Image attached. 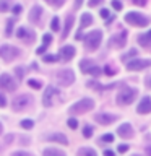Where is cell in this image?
Here are the masks:
<instances>
[{"label":"cell","instance_id":"35","mask_svg":"<svg viewBox=\"0 0 151 156\" xmlns=\"http://www.w3.org/2000/svg\"><path fill=\"white\" fill-rule=\"evenodd\" d=\"M112 7H114V10L119 12V10H122V3L119 2V0H112Z\"/></svg>","mask_w":151,"mask_h":156},{"label":"cell","instance_id":"37","mask_svg":"<svg viewBox=\"0 0 151 156\" xmlns=\"http://www.w3.org/2000/svg\"><path fill=\"white\" fill-rule=\"evenodd\" d=\"M135 55H136V51H135V49H132V51H130L128 54H125V55L122 57V58H124V60H127V58H130V57H135Z\"/></svg>","mask_w":151,"mask_h":156},{"label":"cell","instance_id":"30","mask_svg":"<svg viewBox=\"0 0 151 156\" xmlns=\"http://www.w3.org/2000/svg\"><path fill=\"white\" fill-rule=\"evenodd\" d=\"M13 31V20H8L7 21V36H10Z\"/></svg>","mask_w":151,"mask_h":156},{"label":"cell","instance_id":"36","mask_svg":"<svg viewBox=\"0 0 151 156\" xmlns=\"http://www.w3.org/2000/svg\"><path fill=\"white\" fill-rule=\"evenodd\" d=\"M68 127H70V129H76V127H78L76 119H68Z\"/></svg>","mask_w":151,"mask_h":156},{"label":"cell","instance_id":"38","mask_svg":"<svg viewBox=\"0 0 151 156\" xmlns=\"http://www.w3.org/2000/svg\"><path fill=\"white\" fill-rule=\"evenodd\" d=\"M12 156H33L31 153H26V151H15Z\"/></svg>","mask_w":151,"mask_h":156},{"label":"cell","instance_id":"8","mask_svg":"<svg viewBox=\"0 0 151 156\" xmlns=\"http://www.w3.org/2000/svg\"><path fill=\"white\" fill-rule=\"evenodd\" d=\"M80 70H81L83 73H90V75H94V76H99V73H101L99 67L94 65L91 60H81Z\"/></svg>","mask_w":151,"mask_h":156},{"label":"cell","instance_id":"25","mask_svg":"<svg viewBox=\"0 0 151 156\" xmlns=\"http://www.w3.org/2000/svg\"><path fill=\"white\" fill-rule=\"evenodd\" d=\"M51 28H52V31H58V29H60V21H58V18H57V16H54V18H52Z\"/></svg>","mask_w":151,"mask_h":156},{"label":"cell","instance_id":"14","mask_svg":"<svg viewBox=\"0 0 151 156\" xmlns=\"http://www.w3.org/2000/svg\"><path fill=\"white\" fill-rule=\"evenodd\" d=\"M117 133H119L122 138H132V136H133V130H132L130 124H122L119 127V130H117Z\"/></svg>","mask_w":151,"mask_h":156},{"label":"cell","instance_id":"48","mask_svg":"<svg viewBox=\"0 0 151 156\" xmlns=\"http://www.w3.org/2000/svg\"><path fill=\"white\" fill-rule=\"evenodd\" d=\"M16 73H18V76L21 78L23 76V68H16Z\"/></svg>","mask_w":151,"mask_h":156},{"label":"cell","instance_id":"27","mask_svg":"<svg viewBox=\"0 0 151 156\" xmlns=\"http://www.w3.org/2000/svg\"><path fill=\"white\" fill-rule=\"evenodd\" d=\"M46 2H47L49 5H52V7L58 8V7H62V5H63V2H65V0H46Z\"/></svg>","mask_w":151,"mask_h":156},{"label":"cell","instance_id":"49","mask_svg":"<svg viewBox=\"0 0 151 156\" xmlns=\"http://www.w3.org/2000/svg\"><path fill=\"white\" fill-rule=\"evenodd\" d=\"M81 3H83V0H76V2H75V7H76V8H80V7H81Z\"/></svg>","mask_w":151,"mask_h":156},{"label":"cell","instance_id":"29","mask_svg":"<svg viewBox=\"0 0 151 156\" xmlns=\"http://www.w3.org/2000/svg\"><path fill=\"white\" fill-rule=\"evenodd\" d=\"M7 10H8V2H7V0H0V12H7Z\"/></svg>","mask_w":151,"mask_h":156},{"label":"cell","instance_id":"20","mask_svg":"<svg viewBox=\"0 0 151 156\" xmlns=\"http://www.w3.org/2000/svg\"><path fill=\"white\" fill-rule=\"evenodd\" d=\"M73 21H75V16H73V15H68L67 20H65V28H63V33H62V37L63 39L68 36V33H70V29L73 26Z\"/></svg>","mask_w":151,"mask_h":156},{"label":"cell","instance_id":"43","mask_svg":"<svg viewBox=\"0 0 151 156\" xmlns=\"http://www.w3.org/2000/svg\"><path fill=\"white\" fill-rule=\"evenodd\" d=\"M125 151H128V145H120L119 146V153H125Z\"/></svg>","mask_w":151,"mask_h":156},{"label":"cell","instance_id":"12","mask_svg":"<svg viewBox=\"0 0 151 156\" xmlns=\"http://www.w3.org/2000/svg\"><path fill=\"white\" fill-rule=\"evenodd\" d=\"M136 112L138 114H148V112H151V98L149 96H145L140 101L138 107H136Z\"/></svg>","mask_w":151,"mask_h":156},{"label":"cell","instance_id":"17","mask_svg":"<svg viewBox=\"0 0 151 156\" xmlns=\"http://www.w3.org/2000/svg\"><path fill=\"white\" fill-rule=\"evenodd\" d=\"M125 42H127V33L125 31H122L119 36H114L111 39V46H114V47H122Z\"/></svg>","mask_w":151,"mask_h":156},{"label":"cell","instance_id":"18","mask_svg":"<svg viewBox=\"0 0 151 156\" xmlns=\"http://www.w3.org/2000/svg\"><path fill=\"white\" fill-rule=\"evenodd\" d=\"M41 15H42V8L39 7V5H34V7L31 8V12H29V21L37 23L39 18H41Z\"/></svg>","mask_w":151,"mask_h":156},{"label":"cell","instance_id":"34","mask_svg":"<svg viewBox=\"0 0 151 156\" xmlns=\"http://www.w3.org/2000/svg\"><path fill=\"white\" fill-rule=\"evenodd\" d=\"M28 85H29V86H33V88H41V86H42V83L34 81V80H28Z\"/></svg>","mask_w":151,"mask_h":156},{"label":"cell","instance_id":"51","mask_svg":"<svg viewBox=\"0 0 151 156\" xmlns=\"http://www.w3.org/2000/svg\"><path fill=\"white\" fill-rule=\"evenodd\" d=\"M146 85H148V86H151V78H149L148 81H146Z\"/></svg>","mask_w":151,"mask_h":156},{"label":"cell","instance_id":"1","mask_svg":"<svg viewBox=\"0 0 151 156\" xmlns=\"http://www.w3.org/2000/svg\"><path fill=\"white\" fill-rule=\"evenodd\" d=\"M101 41H102V33L97 31V29L88 33L85 36V46H86L88 51H96V49L99 47Z\"/></svg>","mask_w":151,"mask_h":156},{"label":"cell","instance_id":"45","mask_svg":"<svg viewBox=\"0 0 151 156\" xmlns=\"http://www.w3.org/2000/svg\"><path fill=\"white\" fill-rule=\"evenodd\" d=\"M106 73H107V75H114V73H115V70H112L111 67H106Z\"/></svg>","mask_w":151,"mask_h":156},{"label":"cell","instance_id":"11","mask_svg":"<svg viewBox=\"0 0 151 156\" xmlns=\"http://www.w3.org/2000/svg\"><path fill=\"white\" fill-rule=\"evenodd\" d=\"M57 88H54V86H47L46 88V91H44V96H42V104L46 106V107H49V106H52L54 104V96L57 94Z\"/></svg>","mask_w":151,"mask_h":156},{"label":"cell","instance_id":"53","mask_svg":"<svg viewBox=\"0 0 151 156\" xmlns=\"http://www.w3.org/2000/svg\"><path fill=\"white\" fill-rule=\"evenodd\" d=\"M135 156H138V154H135Z\"/></svg>","mask_w":151,"mask_h":156},{"label":"cell","instance_id":"21","mask_svg":"<svg viewBox=\"0 0 151 156\" xmlns=\"http://www.w3.org/2000/svg\"><path fill=\"white\" fill-rule=\"evenodd\" d=\"M138 44L140 46H143V47H149L151 46V31L149 33H146V34H141V36H138Z\"/></svg>","mask_w":151,"mask_h":156},{"label":"cell","instance_id":"2","mask_svg":"<svg viewBox=\"0 0 151 156\" xmlns=\"http://www.w3.org/2000/svg\"><path fill=\"white\" fill-rule=\"evenodd\" d=\"M125 21L128 24H133V26L143 28V26H148L149 24V18H146L141 13H136V12H128L125 15Z\"/></svg>","mask_w":151,"mask_h":156},{"label":"cell","instance_id":"28","mask_svg":"<svg viewBox=\"0 0 151 156\" xmlns=\"http://www.w3.org/2000/svg\"><path fill=\"white\" fill-rule=\"evenodd\" d=\"M33 120H21V127L23 129H33Z\"/></svg>","mask_w":151,"mask_h":156},{"label":"cell","instance_id":"50","mask_svg":"<svg viewBox=\"0 0 151 156\" xmlns=\"http://www.w3.org/2000/svg\"><path fill=\"white\" fill-rule=\"evenodd\" d=\"M146 153H148V156H151V146H148V148H146Z\"/></svg>","mask_w":151,"mask_h":156},{"label":"cell","instance_id":"6","mask_svg":"<svg viewBox=\"0 0 151 156\" xmlns=\"http://www.w3.org/2000/svg\"><path fill=\"white\" fill-rule=\"evenodd\" d=\"M57 81L60 83L62 86H70L73 81H75V73H73L70 68H65V70H60L57 73Z\"/></svg>","mask_w":151,"mask_h":156},{"label":"cell","instance_id":"16","mask_svg":"<svg viewBox=\"0 0 151 156\" xmlns=\"http://www.w3.org/2000/svg\"><path fill=\"white\" fill-rule=\"evenodd\" d=\"M16 36H18L19 39H23V41H26V42H33V41H34L33 31H28L26 28H19L18 31H16Z\"/></svg>","mask_w":151,"mask_h":156},{"label":"cell","instance_id":"9","mask_svg":"<svg viewBox=\"0 0 151 156\" xmlns=\"http://www.w3.org/2000/svg\"><path fill=\"white\" fill-rule=\"evenodd\" d=\"M33 101V98L31 96H26V94H23V96H18V98H15L13 99V111H23L24 107H28V104Z\"/></svg>","mask_w":151,"mask_h":156},{"label":"cell","instance_id":"39","mask_svg":"<svg viewBox=\"0 0 151 156\" xmlns=\"http://www.w3.org/2000/svg\"><path fill=\"white\" fill-rule=\"evenodd\" d=\"M5 106H7V98L0 93V107H5Z\"/></svg>","mask_w":151,"mask_h":156},{"label":"cell","instance_id":"13","mask_svg":"<svg viewBox=\"0 0 151 156\" xmlns=\"http://www.w3.org/2000/svg\"><path fill=\"white\" fill-rule=\"evenodd\" d=\"M94 119H96L97 124H101V125H109V124L117 120V117L112 115V114H97Z\"/></svg>","mask_w":151,"mask_h":156},{"label":"cell","instance_id":"42","mask_svg":"<svg viewBox=\"0 0 151 156\" xmlns=\"http://www.w3.org/2000/svg\"><path fill=\"white\" fill-rule=\"evenodd\" d=\"M13 13H15V15H19V13H21V5H15V7H13Z\"/></svg>","mask_w":151,"mask_h":156},{"label":"cell","instance_id":"26","mask_svg":"<svg viewBox=\"0 0 151 156\" xmlns=\"http://www.w3.org/2000/svg\"><path fill=\"white\" fill-rule=\"evenodd\" d=\"M83 136H85V138H91L93 136V127L86 125L85 129H83Z\"/></svg>","mask_w":151,"mask_h":156},{"label":"cell","instance_id":"19","mask_svg":"<svg viewBox=\"0 0 151 156\" xmlns=\"http://www.w3.org/2000/svg\"><path fill=\"white\" fill-rule=\"evenodd\" d=\"M49 141H55V143H62V145H68V138L63 133H51L47 135Z\"/></svg>","mask_w":151,"mask_h":156},{"label":"cell","instance_id":"31","mask_svg":"<svg viewBox=\"0 0 151 156\" xmlns=\"http://www.w3.org/2000/svg\"><path fill=\"white\" fill-rule=\"evenodd\" d=\"M58 55H44V62H57Z\"/></svg>","mask_w":151,"mask_h":156},{"label":"cell","instance_id":"22","mask_svg":"<svg viewBox=\"0 0 151 156\" xmlns=\"http://www.w3.org/2000/svg\"><path fill=\"white\" fill-rule=\"evenodd\" d=\"M93 23V16L90 13H83V16H81V24H80V29L83 28H86V26H90V24Z\"/></svg>","mask_w":151,"mask_h":156},{"label":"cell","instance_id":"4","mask_svg":"<svg viewBox=\"0 0 151 156\" xmlns=\"http://www.w3.org/2000/svg\"><path fill=\"white\" fill-rule=\"evenodd\" d=\"M93 107H94V101L93 99H88V98H85V99H81V101H78L75 102L70 109V114H85V112L88 111H91Z\"/></svg>","mask_w":151,"mask_h":156},{"label":"cell","instance_id":"46","mask_svg":"<svg viewBox=\"0 0 151 156\" xmlns=\"http://www.w3.org/2000/svg\"><path fill=\"white\" fill-rule=\"evenodd\" d=\"M104 156H115V153H114V151H111V150H106L104 151Z\"/></svg>","mask_w":151,"mask_h":156},{"label":"cell","instance_id":"15","mask_svg":"<svg viewBox=\"0 0 151 156\" xmlns=\"http://www.w3.org/2000/svg\"><path fill=\"white\" fill-rule=\"evenodd\" d=\"M60 57L63 60H72L75 57V47L73 46H63L60 49Z\"/></svg>","mask_w":151,"mask_h":156},{"label":"cell","instance_id":"52","mask_svg":"<svg viewBox=\"0 0 151 156\" xmlns=\"http://www.w3.org/2000/svg\"><path fill=\"white\" fill-rule=\"evenodd\" d=\"M2 130H3V129H2V124H0V135H2Z\"/></svg>","mask_w":151,"mask_h":156},{"label":"cell","instance_id":"7","mask_svg":"<svg viewBox=\"0 0 151 156\" xmlns=\"http://www.w3.org/2000/svg\"><path fill=\"white\" fill-rule=\"evenodd\" d=\"M16 81H15V78H12L8 75V73H2L0 75V88H3V90L7 91H15L16 90Z\"/></svg>","mask_w":151,"mask_h":156},{"label":"cell","instance_id":"47","mask_svg":"<svg viewBox=\"0 0 151 156\" xmlns=\"http://www.w3.org/2000/svg\"><path fill=\"white\" fill-rule=\"evenodd\" d=\"M46 47H47V46H42V47H39V49H37V54H39V55L46 52Z\"/></svg>","mask_w":151,"mask_h":156},{"label":"cell","instance_id":"23","mask_svg":"<svg viewBox=\"0 0 151 156\" xmlns=\"http://www.w3.org/2000/svg\"><path fill=\"white\" fill-rule=\"evenodd\" d=\"M44 156H65L60 150H55V148H46L44 150Z\"/></svg>","mask_w":151,"mask_h":156},{"label":"cell","instance_id":"24","mask_svg":"<svg viewBox=\"0 0 151 156\" xmlns=\"http://www.w3.org/2000/svg\"><path fill=\"white\" fill-rule=\"evenodd\" d=\"M78 154H80V156H97L96 151L93 148H81L80 151H78Z\"/></svg>","mask_w":151,"mask_h":156},{"label":"cell","instance_id":"3","mask_svg":"<svg viewBox=\"0 0 151 156\" xmlns=\"http://www.w3.org/2000/svg\"><path fill=\"white\" fill-rule=\"evenodd\" d=\"M136 94H138V91L135 90V88H124L120 93H119V96H117V102L122 106H127V104H132V102L135 101V98Z\"/></svg>","mask_w":151,"mask_h":156},{"label":"cell","instance_id":"33","mask_svg":"<svg viewBox=\"0 0 151 156\" xmlns=\"http://www.w3.org/2000/svg\"><path fill=\"white\" fill-rule=\"evenodd\" d=\"M101 141H114V135H112V133L102 135V136H101Z\"/></svg>","mask_w":151,"mask_h":156},{"label":"cell","instance_id":"10","mask_svg":"<svg viewBox=\"0 0 151 156\" xmlns=\"http://www.w3.org/2000/svg\"><path fill=\"white\" fill-rule=\"evenodd\" d=\"M151 65V60H143V58H136V60H130L127 63V68L130 72H136V70H143V68L149 67Z\"/></svg>","mask_w":151,"mask_h":156},{"label":"cell","instance_id":"40","mask_svg":"<svg viewBox=\"0 0 151 156\" xmlns=\"http://www.w3.org/2000/svg\"><path fill=\"white\" fill-rule=\"evenodd\" d=\"M109 15H111V13H109V10H106V8H102V10H101V16H102V18H109Z\"/></svg>","mask_w":151,"mask_h":156},{"label":"cell","instance_id":"41","mask_svg":"<svg viewBox=\"0 0 151 156\" xmlns=\"http://www.w3.org/2000/svg\"><path fill=\"white\" fill-rule=\"evenodd\" d=\"M101 2H102V0H90L88 5H90V7H96V5H99Z\"/></svg>","mask_w":151,"mask_h":156},{"label":"cell","instance_id":"32","mask_svg":"<svg viewBox=\"0 0 151 156\" xmlns=\"http://www.w3.org/2000/svg\"><path fill=\"white\" fill-rule=\"evenodd\" d=\"M42 41H44V46H49V44H51V41H52V36H51V34H44V36H42Z\"/></svg>","mask_w":151,"mask_h":156},{"label":"cell","instance_id":"44","mask_svg":"<svg viewBox=\"0 0 151 156\" xmlns=\"http://www.w3.org/2000/svg\"><path fill=\"white\" fill-rule=\"evenodd\" d=\"M135 5H138V7H145L146 5V0H133Z\"/></svg>","mask_w":151,"mask_h":156},{"label":"cell","instance_id":"5","mask_svg":"<svg viewBox=\"0 0 151 156\" xmlns=\"http://www.w3.org/2000/svg\"><path fill=\"white\" fill-rule=\"evenodd\" d=\"M18 55H19V49L18 47L10 46V44L0 46V57H2L5 62H12L13 58H16Z\"/></svg>","mask_w":151,"mask_h":156}]
</instances>
